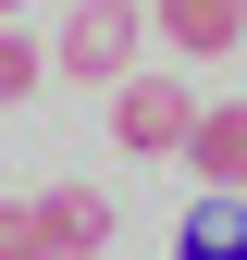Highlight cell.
Here are the masks:
<instances>
[{
	"instance_id": "obj_8",
	"label": "cell",
	"mask_w": 247,
	"mask_h": 260,
	"mask_svg": "<svg viewBox=\"0 0 247 260\" xmlns=\"http://www.w3.org/2000/svg\"><path fill=\"white\" fill-rule=\"evenodd\" d=\"M37 75H50V50H37V38H13V25H0V100H37Z\"/></svg>"
},
{
	"instance_id": "obj_1",
	"label": "cell",
	"mask_w": 247,
	"mask_h": 260,
	"mask_svg": "<svg viewBox=\"0 0 247 260\" xmlns=\"http://www.w3.org/2000/svg\"><path fill=\"white\" fill-rule=\"evenodd\" d=\"M136 50H148V0H74V13H62V38H50V75H74V87H124V75H136Z\"/></svg>"
},
{
	"instance_id": "obj_4",
	"label": "cell",
	"mask_w": 247,
	"mask_h": 260,
	"mask_svg": "<svg viewBox=\"0 0 247 260\" xmlns=\"http://www.w3.org/2000/svg\"><path fill=\"white\" fill-rule=\"evenodd\" d=\"M185 161H198V186H210V199H247V100L198 112V137H185Z\"/></svg>"
},
{
	"instance_id": "obj_5",
	"label": "cell",
	"mask_w": 247,
	"mask_h": 260,
	"mask_svg": "<svg viewBox=\"0 0 247 260\" xmlns=\"http://www.w3.org/2000/svg\"><path fill=\"white\" fill-rule=\"evenodd\" d=\"M37 211H50V248L62 260H99L111 248V199L99 186H37Z\"/></svg>"
},
{
	"instance_id": "obj_7",
	"label": "cell",
	"mask_w": 247,
	"mask_h": 260,
	"mask_svg": "<svg viewBox=\"0 0 247 260\" xmlns=\"http://www.w3.org/2000/svg\"><path fill=\"white\" fill-rule=\"evenodd\" d=\"M0 260H62V248H50V211H37V199H0Z\"/></svg>"
},
{
	"instance_id": "obj_2",
	"label": "cell",
	"mask_w": 247,
	"mask_h": 260,
	"mask_svg": "<svg viewBox=\"0 0 247 260\" xmlns=\"http://www.w3.org/2000/svg\"><path fill=\"white\" fill-rule=\"evenodd\" d=\"M111 137L136 149V161H173L185 137H198V100H185L173 75H124L111 87Z\"/></svg>"
},
{
	"instance_id": "obj_3",
	"label": "cell",
	"mask_w": 247,
	"mask_h": 260,
	"mask_svg": "<svg viewBox=\"0 0 247 260\" xmlns=\"http://www.w3.org/2000/svg\"><path fill=\"white\" fill-rule=\"evenodd\" d=\"M148 38H173L185 62H223L247 38V0H148Z\"/></svg>"
},
{
	"instance_id": "obj_6",
	"label": "cell",
	"mask_w": 247,
	"mask_h": 260,
	"mask_svg": "<svg viewBox=\"0 0 247 260\" xmlns=\"http://www.w3.org/2000/svg\"><path fill=\"white\" fill-rule=\"evenodd\" d=\"M173 260H247V199H185V223H173Z\"/></svg>"
},
{
	"instance_id": "obj_9",
	"label": "cell",
	"mask_w": 247,
	"mask_h": 260,
	"mask_svg": "<svg viewBox=\"0 0 247 260\" xmlns=\"http://www.w3.org/2000/svg\"><path fill=\"white\" fill-rule=\"evenodd\" d=\"M13 13H25V0H0V25H13Z\"/></svg>"
}]
</instances>
